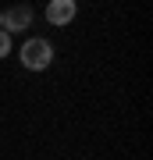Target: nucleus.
Returning a JSON list of instances; mask_svg holds the SVG:
<instances>
[{"label": "nucleus", "mask_w": 153, "mask_h": 160, "mask_svg": "<svg viewBox=\"0 0 153 160\" xmlns=\"http://www.w3.org/2000/svg\"><path fill=\"white\" fill-rule=\"evenodd\" d=\"M11 50H14V36H7L4 29H0V61L11 57Z\"/></svg>", "instance_id": "20e7f679"}, {"label": "nucleus", "mask_w": 153, "mask_h": 160, "mask_svg": "<svg viewBox=\"0 0 153 160\" xmlns=\"http://www.w3.org/2000/svg\"><path fill=\"white\" fill-rule=\"evenodd\" d=\"M0 29H4V11H0Z\"/></svg>", "instance_id": "39448f33"}, {"label": "nucleus", "mask_w": 153, "mask_h": 160, "mask_svg": "<svg viewBox=\"0 0 153 160\" xmlns=\"http://www.w3.org/2000/svg\"><path fill=\"white\" fill-rule=\"evenodd\" d=\"M32 4H14V7H7L4 11V32L7 36H14V32H25V29H32Z\"/></svg>", "instance_id": "7ed1b4c3"}, {"label": "nucleus", "mask_w": 153, "mask_h": 160, "mask_svg": "<svg viewBox=\"0 0 153 160\" xmlns=\"http://www.w3.org/2000/svg\"><path fill=\"white\" fill-rule=\"evenodd\" d=\"M43 14H46V22H50L54 29H68L75 18H79V4H75V0H50Z\"/></svg>", "instance_id": "f03ea898"}, {"label": "nucleus", "mask_w": 153, "mask_h": 160, "mask_svg": "<svg viewBox=\"0 0 153 160\" xmlns=\"http://www.w3.org/2000/svg\"><path fill=\"white\" fill-rule=\"evenodd\" d=\"M18 61H22L25 71H46L54 64V43L46 36H28L18 46Z\"/></svg>", "instance_id": "f257e3e1"}]
</instances>
